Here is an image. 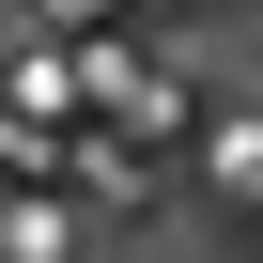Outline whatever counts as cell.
<instances>
[{
	"label": "cell",
	"mask_w": 263,
	"mask_h": 263,
	"mask_svg": "<svg viewBox=\"0 0 263 263\" xmlns=\"http://www.w3.org/2000/svg\"><path fill=\"white\" fill-rule=\"evenodd\" d=\"M201 186H217V201H263V108H217V140H201Z\"/></svg>",
	"instance_id": "cell-2"
},
{
	"label": "cell",
	"mask_w": 263,
	"mask_h": 263,
	"mask_svg": "<svg viewBox=\"0 0 263 263\" xmlns=\"http://www.w3.org/2000/svg\"><path fill=\"white\" fill-rule=\"evenodd\" d=\"M0 263H78V201L62 186H0Z\"/></svg>",
	"instance_id": "cell-1"
}]
</instances>
